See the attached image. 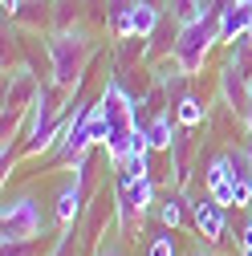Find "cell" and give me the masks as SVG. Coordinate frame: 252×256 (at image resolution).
Segmentation results:
<instances>
[{
    "label": "cell",
    "mask_w": 252,
    "mask_h": 256,
    "mask_svg": "<svg viewBox=\"0 0 252 256\" xmlns=\"http://www.w3.org/2000/svg\"><path fill=\"white\" fill-rule=\"evenodd\" d=\"M220 41V20L216 16H200V20H187L179 24V37H175V66L183 78H196L204 70V61L212 53V45Z\"/></svg>",
    "instance_id": "obj_1"
},
{
    "label": "cell",
    "mask_w": 252,
    "mask_h": 256,
    "mask_svg": "<svg viewBox=\"0 0 252 256\" xmlns=\"http://www.w3.org/2000/svg\"><path fill=\"white\" fill-rule=\"evenodd\" d=\"M86 57H90V45L82 33H57L49 41V61H53V86L70 90L74 82H82V70H86Z\"/></svg>",
    "instance_id": "obj_2"
},
{
    "label": "cell",
    "mask_w": 252,
    "mask_h": 256,
    "mask_svg": "<svg viewBox=\"0 0 252 256\" xmlns=\"http://www.w3.org/2000/svg\"><path fill=\"white\" fill-rule=\"evenodd\" d=\"M0 232H4V244L8 240H37L45 232V216H41V204L37 200H8L4 204V224H0Z\"/></svg>",
    "instance_id": "obj_3"
},
{
    "label": "cell",
    "mask_w": 252,
    "mask_h": 256,
    "mask_svg": "<svg viewBox=\"0 0 252 256\" xmlns=\"http://www.w3.org/2000/svg\"><path fill=\"white\" fill-rule=\"evenodd\" d=\"M204 187H208V196L220 204V208H236V187H232V154H216L208 171H204Z\"/></svg>",
    "instance_id": "obj_4"
},
{
    "label": "cell",
    "mask_w": 252,
    "mask_h": 256,
    "mask_svg": "<svg viewBox=\"0 0 252 256\" xmlns=\"http://www.w3.org/2000/svg\"><path fill=\"white\" fill-rule=\"evenodd\" d=\"M192 220H196L200 236H208V240H224V232H228L224 208H220V204H216L212 196H200V200L192 204Z\"/></svg>",
    "instance_id": "obj_5"
},
{
    "label": "cell",
    "mask_w": 252,
    "mask_h": 256,
    "mask_svg": "<svg viewBox=\"0 0 252 256\" xmlns=\"http://www.w3.org/2000/svg\"><path fill=\"white\" fill-rule=\"evenodd\" d=\"M252 24V0H236V4L220 16V41H240Z\"/></svg>",
    "instance_id": "obj_6"
},
{
    "label": "cell",
    "mask_w": 252,
    "mask_h": 256,
    "mask_svg": "<svg viewBox=\"0 0 252 256\" xmlns=\"http://www.w3.org/2000/svg\"><path fill=\"white\" fill-rule=\"evenodd\" d=\"M146 130V142H150V150H171L175 146V126H171V114L163 110V114H150V122L142 126Z\"/></svg>",
    "instance_id": "obj_7"
},
{
    "label": "cell",
    "mask_w": 252,
    "mask_h": 256,
    "mask_svg": "<svg viewBox=\"0 0 252 256\" xmlns=\"http://www.w3.org/2000/svg\"><path fill=\"white\" fill-rule=\"evenodd\" d=\"M53 212H57V220L66 224V228H70V224L82 216V183H78V179H70L66 187L57 191V204H53Z\"/></svg>",
    "instance_id": "obj_8"
},
{
    "label": "cell",
    "mask_w": 252,
    "mask_h": 256,
    "mask_svg": "<svg viewBox=\"0 0 252 256\" xmlns=\"http://www.w3.org/2000/svg\"><path fill=\"white\" fill-rule=\"evenodd\" d=\"M126 187H130V204L138 208V216L150 208V200H154V183H150V175H142V179H130V175H118Z\"/></svg>",
    "instance_id": "obj_9"
},
{
    "label": "cell",
    "mask_w": 252,
    "mask_h": 256,
    "mask_svg": "<svg viewBox=\"0 0 252 256\" xmlns=\"http://www.w3.org/2000/svg\"><path fill=\"white\" fill-rule=\"evenodd\" d=\"M175 122H179V126H187V130H192V126H200V122H204V106H200V98L183 94L179 106H175Z\"/></svg>",
    "instance_id": "obj_10"
},
{
    "label": "cell",
    "mask_w": 252,
    "mask_h": 256,
    "mask_svg": "<svg viewBox=\"0 0 252 256\" xmlns=\"http://www.w3.org/2000/svg\"><path fill=\"white\" fill-rule=\"evenodd\" d=\"M167 8H171V16L179 24H187V20H200L204 16V0H167Z\"/></svg>",
    "instance_id": "obj_11"
},
{
    "label": "cell",
    "mask_w": 252,
    "mask_h": 256,
    "mask_svg": "<svg viewBox=\"0 0 252 256\" xmlns=\"http://www.w3.org/2000/svg\"><path fill=\"white\" fill-rule=\"evenodd\" d=\"M179 204H183V200H179V196H171V200L159 208V220L167 224V228H179V224H183V208H179Z\"/></svg>",
    "instance_id": "obj_12"
},
{
    "label": "cell",
    "mask_w": 252,
    "mask_h": 256,
    "mask_svg": "<svg viewBox=\"0 0 252 256\" xmlns=\"http://www.w3.org/2000/svg\"><path fill=\"white\" fill-rule=\"evenodd\" d=\"M146 256H175V236H171V232L154 236V240H150V248H146Z\"/></svg>",
    "instance_id": "obj_13"
},
{
    "label": "cell",
    "mask_w": 252,
    "mask_h": 256,
    "mask_svg": "<svg viewBox=\"0 0 252 256\" xmlns=\"http://www.w3.org/2000/svg\"><path fill=\"white\" fill-rule=\"evenodd\" d=\"M4 256H37V240H8Z\"/></svg>",
    "instance_id": "obj_14"
},
{
    "label": "cell",
    "mask_w": 252,
    "mask_h": 256,
    "mask_svg": "<svg viewBox=\"0 0 252 256\" xmlns=\"http://www.w3.org/2000/svg\"><path fill=\"white\" fill-rule=\"evenodd\" d=\"M122 175H130V179H142L146 175V154H130L122 163Z\"/></svg>",
    "instance_id": "obj_15"
},
{
    "label": "cell",
    "mask_w": 252,
    "mask_h": 256,
    "mask_svg": "<svg viewBox=\"0 0 252 256\" xmlns=\"http://www.w3.org/2000/svg\"><path fill=\"white\" fill-rule=\"evenodd\" d=\"M240 244H244V248H252V216H248V224H244V232H240Z\"/></svg>",
    "instance_id": "obj_16"
},
{
    "label": "cell",
    "mask_w": 252,
    "mask_h": 256,
    "mask_svg": "<svg viewBox=\"0 0 252 256\" xmlns=\"http://www.w3.org/2000/svg\"><path fill=\"white\" fill-rule=\"evenodd\" d=\"M0 4H4V12H8V16H16V12H20V0H0Z\"/></svg>",
    "instance_id": "obj_17"
},
{
    "label": "cell",
    "mask_w": 252,
    "mask_h": 256,
    "mask_svg": "<svg viewBox=\"0 0 252 256\" xmlns=\"http://www.w3.org/2000/svg\"><path fill=\"white\" fill-rule=\"evenodd\" d=\"M98 256H122V248H114V244H106V248H98Z\"/></svg>",
    "instance_id": "obj_18"
},
{
    "label": "cell",
    "mask_w": 252,
    "mask_h": 256,
    "mask_svg": "<svg viewBox=\"0 0 252 256\" xmlns=\"http://www.w3.org/2000/svg\"><path fill=\"white\" fill-rule=\"evenodd\" d=\"M244 122H248V134H252V98H248V110H244Z\"/></svg>",
    "instance_id": "obj_19"
},
{
    "label": "cell",
    "mask_w": 252,
    "mask_h": 256,
    "mask_svg": "<svg viewBox=\"0 0 252 256\" xmlns=\"http://www.w3.org/2000/svg\"><path fill=\"white\" fill-rule=\"evenodd\" d=\"M142 4H154V8H163V4H167V0H142Z\"/></svg>",
    "instance_id": "obj_20"
},
{
    "label": "cell",
    "mask_w": 252,
    "mask_h": 256,
    "mask_svg": "<svg viewBox=\"0 0 252 256\" xmlns=\"http://www.w3.org/2000/svg\"><path fill=\"white\" fill-rule=\"evenodd\" d=\"M240 41H248V45H252V24H248V33H244V37H240Z\"/></svg>",
    "instance_id": "obj_21"
},
{
    "label": "cell",
    "mask_w": 252,
    "mask_h": 256,
    "mask_svg": "<svg viewBox=\"0 0 252 256\" xmlns=\"http://www.w3.org/2000/svg\"><path fill=\"white\" fill-rule=\"evenodd\" d=\"M240 256H252V248H244V252H240Z\"/></svg>",
    "instance_id": "obj_22"
},
{
    "label": "cell",
    "mask_w": 252,
    "mask_h": 256,
    "mask_svg": "<svg viewBox=\"0 0 252 256\" xmlns=\"http://www.w3.org/2000/svg\"><path fill=\"white\" fill-rule=\"evenodd\" d=\"M196 256H204V252H196Z\"/></svg>",
    "instance_id": "obj_23"
}]
</instances>
